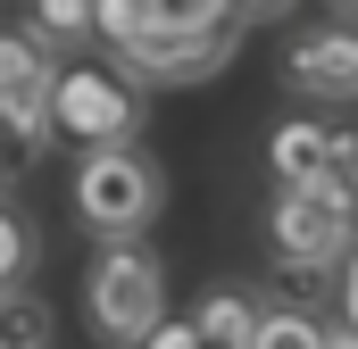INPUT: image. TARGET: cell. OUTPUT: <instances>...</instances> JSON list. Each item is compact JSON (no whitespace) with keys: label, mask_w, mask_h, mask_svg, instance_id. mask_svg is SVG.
Instances as JSON below:
<instances>
[{"label":"cell","mask_w":358,"mask_h":349,"mask_svg":"<svg viewBox=\"0 0 358 349\" xmlns=\"http://www.w3.org/2000/svg\"><path fill=\"white\" fill-rule=\"evenodd\" d=\"M0 349H50V308L34 291H0Z\"/></svg>","instance_id":"cell-11"},{"label":"cell","mask_w":358,"mask_h":349,"mask_svg":"<svg viewBox=\"0 0 358 349\" xmlns=\"http://www.w3.org/2000/svg\"><path fill=\"white\" fill-rule=\"evenodd\" d=\"M242 50V17H217V25H159L142 50L117 59V75L134 84H208L217 67H234Z\"/></svg>","instance_id":"cell-5"},{"label":"cell","mask_w":358,"mask_h":349,"mask_svg":"<svg viewBox=\"0 0 358 349\" xmlns=\"http://www.w3.org/2000/svg\"><path fill=\"white\" fill-rule=\"evenodd\" d=\"M342 8H358V0H342Z\"/></svg>","instance_id":"cell-22"},{"label":"cell","mask_w":358,"mask_h":349,"mask_svg":"<svg viewBox=\"0 0 358 349\" xmlns=\"http://www.w3.org/2000/svg\"><path fill=\"white\" fill-rule=\"evenodd\" d=\"M142 349H208V341H200V325L183 316V325H159V333H150Z\"/></svg>","instance_id":"cell-17"},{"label":"cell","mask_w":358,"mask_h":349,"mask_svg":"<svg viewBox=\"0 0 358 349\" xmlns=\"http://www.w3.org/2000/svg\"><path fill=\"white\" fill-rule=\"evenodd\" d=\"M34 258H42V233H34V216L0 208V291H8L17 274H34Z\"/></svg>","instance_id":"cell-14"},{"label":"cell","mask_w":358,"mask_h":349,"mask_svg":"<svg viewBox=\"0 0 358 349\" xmlns=\"http://www.w3.org/2000/svg\"><path fill=\"white\" fill-rule=\"evenodd\" d=\"M34 34L50 50L67 42H100V0H34Z\"/></svg>","instance_id":"cell-10"},{"label":"cell","mask_w":358,"mask_h":349,"mask_svg":"<svg viewBox=\"0 0 358 349\" xmlns=\"http://www.w3.org/2000/svg\"><path fill=\"white\" fill-rule=\"evenodd\" d=\"M267 242H275V258H292V266H342L358 250V216L342 200H325L317 183H300V191H275Z\"/></svg>","instance_id":"cell-6"},{"label":"cell","mask_w":358,"mask_h":349,"mask_svg":"<svg viewBox=\"0 0 358 349\" xmlns=\"http://www.w3.org/2000/svg\"><path fill=\"white\" fill-rule=\"evenodd\" d=\"M325 349H358V333H350V325H342V333H334V341H325Z\"/></svg>","instance_id":"cell-21"},{"label":"cell","mask_w":358,"mask_h":349,"mask_svg":"<svg viewBox=\"0 0 358 349\" xmlns=\"http://www.w3.org/2000/svg\"><path fill=\"white\" fill-rule=\"evenodd\" d=\"M159 208H167V174L150 167L134 142L84 150V167H76V216H84V225H100L108 242H125V233H142Z\"/></svg>","instance_id":"cell-2"},{"label":"cell","mask_w":358,"mask_h":349,"mask_svg":"<svg viewBox=\"0 0 358 349\" xmlns=\"http://www.w3.org/2000/svg\"><path fill=\"white\" fill-rule=\"evenodd\" d=\"M325 341H334V333H325L308 308H267V316H259V341H250V349H325Z\"/></svg>","instance_id":"cell-13"},{"label":"cell","mask_w":358,"mask_h":349,"mask_svg":"<svg viewBox=\"0 0 358 349\" xmlns=\"http://www.w3.org/2000/svg\"><path fill=\"white\" fill-rule=\"evenodd\" d=\"M59 133L84 142V150H117L142 133V100H134V75L117 67H67L59 75Z\"/></svg>","instance_id":"cell-4"},{"label":"cell","mask_w":358,"mask_h":349,"mask_svg":"<svg viewBox=\"0 0 358 349\" xmlns=\"http://www.w3.org/2000/svg\"><path fill=\"white\" fill-rule=\"evenodd\" d=\"M283 84L300 100H358V25H308L283 42Z\"/></svg>","instance_id":"cell-7"},{"label":"cell","mask_w":358,"mask_h":349,"mask_svg":"<svg viewBox=\"0 0 358 349\" xmlns=\"http://www.w3.org/2000/svg\"><path fill=\"white\" fill-rule=\"evenodd\" d=\"M159 25H150V0H100V42H108V59H125V50H142Z\"/></svg>","instance_id":"cell-12"},{"label":"cell","mask_w":358,"mask_h":349,"mask_svg":"<svg viewBox=\"0 0 358 349\" xmlns=\"http://www.w3.org/2000/svg\"><path fill=\"white\" fill-rule=\"evenodd\" d=\"M317 191L342 200V208L358 216V133H334V158H325V174H317Z\"/></svg>","instance_id":"cell-15"},{"label":"cell","mask_w":358,"mask_h":349,"mask_svg":"<svg viewBox=\"0 0 358 349\" xmlns=\"http://www.w3.org/2000/svg\"><path fill=\"white\" fill-rule=\"evenodd\" d=\"M334 158V125H275L267 142V167H275V191H300V183H317Z\"/></svg>","instance_id":"cell-8"},{"label":"cell","mask_w":358,"mask_h":349,"mask_svg":"<svg viewBox=\"0 0 358 349\" xmlns=\"http://www.w3.org/2000/svg\"><path fill=\"white\" fill-rule=\"evenodd\" d=\"M8 191H17V167H8V158H0V208H8Z\"/></svg>","instance_id":"cell-20"},{"label":"cell","mask_w":358,"mask_h":349,"mask_svg":"<svg viewBox=\"0 0 358 349\" xmlns=\"http://www.w3.org/2000/svg\"><path fill=\"white\" fill-rule=\"evenodd\" d=\"M334 291H342V325L358 333V250L342 258V283H334Z\"/></svg>","instance_id":"cell-18"},{"label":"cell","mask_w":358,"mask_h":349,"mask_svg":"<svg viewBox=\"0 0 358 349\" xmlns=\"http://www.w3.org/2000/svg\"><path fill=\"white\" fill-rule=\"evenodd\" d=\"M259 316H267V308H259L250 291H225V283L192 308V325H200V341H208V349H250V341H259Z\"/></svg>","instance_id":"cell-9"},{"label":"cell","mask_w":358,"mask_h":349,"mask_svg":"<svg viewBox=\"0 0 358 349\" xmlns=\"http://www.w3.org/2000/svg\"><path fill=\"white\" fill-rule=\"evenodd\" d=\"M0 133L25 158L59 142V67L42 34H0Z\"/></svg>","instance_id":"cell-3"},{"label":"cell","mask_w":358,"mask_h":349,"mask_svg":"<svg viewBox=\"0 0 358 349\" xmlns=\"http://www.w3.org/2000/svg\"><path fill=\"white\" fill-rule=\"evenodd\" d=\"M234 0H150V25H217Z\"/></svg>","instance_id":"cell-16"},{"label":"cell","mask_w":358,"mask_h":349,"mask_svg":"<svg viewBox=\"0 0 358 349\" xmlns=\"http://www.w3.org/2000/svg\"><path fill=\"white\" fill-rule=\"evenodd\" d=\"M159 308H167V266L150 258L134 233L108 242V250L84 266V316H92V333H100L108 349H142L159 325H167Z\"/></svg>","instance_id":"cell-1"},{"label":"cell","mask_w":358,"mask_h":349,"mask_svg":"<svg viewBox=\"0 0 358 349\" xmlns=\"http://www.w3.org/2000/svg\"><path fill=\"white\" fill-rule=\"evenodd\" d=\"M292 0H234V17H283Z\"/></svg>","instance_id":"cell-19"}]
</instances>
